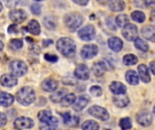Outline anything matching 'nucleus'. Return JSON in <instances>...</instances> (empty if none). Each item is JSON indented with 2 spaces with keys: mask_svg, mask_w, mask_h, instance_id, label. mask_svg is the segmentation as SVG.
Wrapping results in <instances>:
<instances>
[{
  "mask_svg": "<svg viewBox=\"0 0 155 130\" xmlns=\"http://www.w3.org/2000/svg\"><path fill=\"white\" fill-rule=\"evenodd\" d=\"M56 48L64 56L67 58L74 57L76 52V46L74 42L68 37H63L59 39L56 43Z\"/></svg>",
  "mask_w": 155,
  "mask_h": 130,
  "instance_id": "obj_1",
  "label": "nucleus"
},
{
  "mask_svg": "<svg viewBox=\"0 0 155 130\" xmlns=\"http://www.w3.org/2000/svg\"><path fill=\"white\" fill-rule=\"evenodd\" d=\"M38 119L42 126H40L41 130H55L58 126L57 118L54 117L49 110H42L38 113Z\"/></svg>",
  "mask_w": 155,
  "mask_h": 130,
  "instance_id": "obj_2",
  "label": "nucleus"
},
{
  "mask_svg": "<svg viewBox=\"0 0 155 130\" xmlns=\"http://www.w3.org/2000/svg\"><path fill=\"white\" fill-rule=\"evenodd\" d=\"M17 101L23 106H28L35 100V92L31 87H23L16 93Z\"/></svg>",
  "mask_w": 155,
  "mask_h": 130,
  "instance_id": "obj_3",
  "label": "nucleus"
},
{
  "mask_svg": "<svg viewBox=\"0 0 155 130\" xmlns=\"http://www.w3.org/2000/svg\"><path fill=\"white\" fill-rule=\"evenodd\" d=\"M83 22H84V17L78 13H70L65 14L64 16L65 25L68 27L70 31H74L78 27H80Z\"/></svg>",
  "mask_w": 155,
  "mask_h": 130,
  "instance_id": "obj_4",
  "label": "nucleus"
},
{
  "mask_svg": "<svg viewBox=\"0 0 155 130\" xmlns=\"http://www.w3.org/2000/svg\"><path fill=\"white\" fill-rule=\"evenodd\" d=\"M10 71L12 72V75L16 76V77H21L24 76L27 72V66L26 64L19 60L13 61L10 63Z\"/></svg>",
  "mask_w": 155,
  "mask_h": 130,
  "instance_id": "obj_5",
  "label": "nucleus"
},
{
  "mask_svg": "<svg viewBox=\"0 0 155 130\" xmlns=\"http://www.w3.org/2000/svg\"><path fill=\"white\" fill-rule=\"evenodd\" d=\"M88 113L91 116H93V117H94V118H96V119H98L100 120H103V121H105V120H107L109 119L108 111L104 108L100 107V106L95 105V106L91 107L89 109V110H88Z\"/></svg>",
  "mask_w": 155,
  "mask_h": 130,
  "instance_id": "obj_6",
  "label": "nucleus"
},
{
  "mask_svg": "<svg viewBox=\"0 0 155 130\" xmlns=\"http://www.w3.org/2000/svg\"><path fill=\"white\" fill-rule=\"evenodd\" d=\"M78 36L84 41H92L95 38V29L94 25L88 24L78 32Z\"/></svg>",
  "mask_w": 155,
  "mask_h": 130,
  "instance_id": "obj_7",
  "label": "nucleus"
},
{
  "mask_svg": "<svg viewBox=\"0 0 155 130\" xmlns=\"http://www.w3.org/2000/svg\"><path fill=\"white\" fill-rule=\"evenodd\" d=\"M122 33L127 41H134L138 36V28L133 24H127L125 26H124Z\"/></svg>",
  "mask_w": 155,
  "mask_h": 130,
  "instance_id": "obj_8",
  "label": "nucleus"
},
{
  "mask_svg": "<svg viewBox=\"0 0 155 130\" xmlns=\"http://www.w3.org/2000/svg\"><path fill=\"white\" fill-rule=\"evenodd\" d=\"M14 127L16 130H24L32 128L34 127V121L26 117L17 118L14 122Z\"/></svg>",
  "mask_w": 155,
  "mask_h": 130,
  "instance_id": "obj_9",
  "label": "nucleus"
},
{
  "mask_svg": "<svg viewBox=\"0 0 155 130\" xmlns=\"http://www.w3.org/2000/svg\"><path fill=\"white\" fill-rule=\"evenodd\" d=\"M97 53H98V47L95 44L84 45L81 51V56L86 60L94 58V56L97 55Z\"/></svg>",
  "mask_w": 155,
  "mask_h": 130,
  "instance_id": "obj_10",
  "label": "nucleus"
},
{
  "mask_svg": "<svg viewBox=\"0 0 155 130\" xmlns=\"http://www.w3.org/2000/svg\"><path fill=\"white\" fill-rule=\"evenodd\" d=\"M137 122L143 127H149L153 123V116L147 110H142L136 117Z\"/></svg>",
  "mask_w": 155,
  "mask_h": 130,
  "instance_id": "obj_11",
  "label": "nucleus"
},
{
  "mask_svg": "<svg viewBox=\"0 0 155 130\" xmlns=\"http://www.w3.org/2000/svg\"><path fill=\"white\" fill-rule=\"evenodd\" d=\"M74 76L82 81H86L90 77V71L88 67L84 64H80L75 68L74 71Z\"/></svg>",
  "mask_w": 155,
  "mask_h": 130,
  "instance_id": "obj_12",
  "label": "nucleus"
},
{
  "mask_svg": "<svg viewBox=\"0 0 155 130\" xmlns=\"http://www.w3.org/2000/svg\"><path fill=\"white\" fill-rule=\"evenodd\" d=\"M26 13L22 9H15L9 13V18L15 23H22L26 19Z\"/></svg>",
  "mask_w": 155,
  "mask_h": 130,
  "instance_id": "obj_13",
  "label": "nucleus"
},
{
  "mask_svg": "<svg viewBox=\"0 0 155 130\" xmlns=\"http://www.w3.org/2000/svg\"><path fill=\"white\" fill-rule=\"evenodd\" d=\"M0 83L4 87L12 88L17 84V79L12 74H4L0 78Z\"/></svg>",
  "mask_w": 155,
  "mask_h": 130,
  "instance_id": "obj_14",
  "label": "nucleus"
},
{
  "mask_svg": "<svg viewBox=\"0 0 155 130\" xmlns=\"http://www.w3.org/2000/svg\"><path fill=\"white\" fill-rule=\"evenodd\" d=\"M108 46H109V48L112 51H114L115 52H120L123 49L124 43H123V41L120 38L114 36V37L109 38V40H108Z\"/></svg>",
  "mask_w": 155,
  "mask_h": 130,
  "instance_id": "obj_15",
  "label": "nucleus"
},
{
  "mask_svg": "<svg viewBox=\"0 0 155 130\" xmlns=\"http://www.w3.org/2000/svg\"><path fill=\"white\" fill-rule=\"evenodd\" d=\"M110 90H111V91L114 94L119 95V96L124 95L126 93V90H127L125 85L123 84L122 82H119V81H114V82H112L111 85H110Z\"/></svg>",
  "mask_w": 155,
  "mask_h": 130,
  "instance_id": "obj_16",
  "label": "nucleus"
},
{
  "mask_svg": "<svg viewBox=\"0 0 155 130\" xmlns=\"http://www.w3.org/2000/svg\"><path fill=\"white\" fill-rule=\"evenodd\" d=\"M89 101H90V100H89V98L87 96H81V97H79L74 102V106H73L74 110H75V111L83 110L88 105Z\"/></svg>",
  "mask_w": 155,
  "mask_h": 130,
  "instance_id": "obj_17",
  "label": "nucleus"
},
{
  "mask_svg": "<svg viewBox=\"0 0 155 130\" xmlns=\"http://www.w3.org/2000/svg\"><path fill=\"white\" fill-rule=\"evenodd\" d=\"M42 89L45 91H48V92H53L54 91L57 87H58V83L55 80H53V79H47V80H45L42 84Z\"/></svg>",
  "mask_w": 155,
  "mask_h": 130,
  "instance_id": "obj_18",
  "label": "nucleus"
},
{
  "mask_svg": "<svg viewBox=\"0 0 155 130\" xmlns=\"http://www.w3.org/2000/svg\"><path fill=\"white\" fill-rule=\"evenodd\" d=\"M14 103V97L7 92H0V105L2 107H9Z\"/></svg>",
  "mask_w": 155,
  "mask_h": 130,
  "instance_id": "obj_19",
  "label": "nucleus"
},
{
  "mask_svg": "<svg viewBox=\"0 0 155 130\" xmlns=\"http://www.w3.org/2000/svg\"><path fill=\"white\" fill-rule=\"evenodd\" d=\"M138 71H139V75H140V78L141 80L147 83V82H150L151 81V76L149 74V70L147 68V66L145 64H141L139 65L138 67Z\"/></svg>",
  "mask_w": 155,
  "mask_h": 130,
  "instance_id": "obj_20",
  "label": "nucleus"
},
{
  "mask_svg": "<svg viewBox=\"0 0 155 130\" xmlns=\"http://www.w3.org/2000/svg\"><path fill=\"white\" fill-rule=\"evenodd\" d=\"M63 119H64V123L65 125H68L70 127H77L78 123H79V119L77 117H72L70 113L65 112L63 115Z\"/></svg>",
  "mask_w": 155,
  "mask_h": 130,
  "instance_id": "obj_21",
  "label": "nucleus"
},
{
  "mask_svg": "<svg viewBox=\"0 0 155 130\" xmlns=\"http://www.w3.org/2000/svg\"><path fill=\"white\" fill-rule=\"evenodd\" d=\"M106 70H107L106 65H105V63L103 62H96V63H94V66H93V72H94V74L95 76H97V77L103 76V75L105 73Z\"/></svg>",
  "mask_w": 155,
  "mask_h": 130,
  "instance_id": "obj_22",
  "label": "nucleus"
},
{
  "mask_svg": "<svg viewBox=\"0 0 155 130\" xmlns=\"http://www.w3.org/2000/svg\"><path fill=\"white\" fill-rule=\"evenodd\" d=\"M142 34L143 36L151 41V42H154L155 41V33H154V27L152 26V25H148V26H145L142 29Z\"/></svg>",
  "mask_w": 155,
  "mask_h": 130,
  "instance_id": "obj_23",
  "label": "nucleus"
},
{
  "mask_svg": "<svg viewBox=\"0 0 155 130\" xmlns=\"http://www.w3.org/2000/svg\"><path fill=\"white\" fill-rule=\"evenodd\" d=\"M109 7L114 12H121L125 8V3L123 0H110Z\"/></svg>",
  "mask_w": 155,
  "mask_h": 130,
  "instance_id": "obj_24",
  "label": "nucleus"
},
{
  "mask_svg": "<svg viewBox=\"0 0 155 130\" xmlns=\"http://www.w3.org/2000/svg\"><path fill=\"white\" fill-rule=\"evenodd\" d=\"M27 31L34 35H38L41 33L39 23L36 20H31L27 24Z\"/></svg>",
  "mask_w": 155,
  "mask_h": 130,
  "instance_id": "obj_25",
  "label": "nucleus"
},
{
  "mask_svg": "<svg viewBox=\"0 0 155 130\" xmlns=\"http://www.w3.org/2000/svg\"><path fill=\"white\" fill-rule=\"evenodd\" d=\"M125 79L127 82L131 85H137L140 81L138 74L134 71H128L125 74Z\"/></svg>",
  "mask_w": 155,
  "mask_h": 130,
  "instance_id": "obj_26",
  "label": "nucleus"
},
{
  "mask_svg": "<svg viewBox=\"0 0 155 130\" xmlns=\"http://www.w3.org/2000/svg\"><path fill=\"white\" fill-rule=\"evenodd\" d=\"M44 24L47 29L54 30L57 25V19L55 16H52V15L46 16L44 19Z\"/></svg>",
  "mask_w": 155,
  "mask_h": 130,
  "instance_id": "obj_27",
  "label": "nucleus"
},
{
  "mask_svg": "<svg viewBox=\"0 0 155 130\" xmlns=\"http://www.w3.org/2000/svg\"><path fill=\"white\" fill-rule=\"evenodd\" d=\"M76 98H75V95L74 93H70V94H66L62 100H61V106L64 107V108H66V107H69L71 106L72 104H74V102L75 101Z\"/></svg>",
  "mask_w": 155,
  "mask_h": 130,
  "instance_id": "obj_28",
  "label": "nucleus"
},
{
  "mask_svg": "<svg viewBox=\"0 0 155 130\" xmlns=\"http://www.w3.org/2000/svg\"><path fill=\"white\" fill-rule=\"evenodd\" d=\"M114 103L119 108H124L129 104V98L124 95L122 97H114Z\"/></svg>",
  "mask_w": 155,
  "mask_h": 130,
  "instance_id": "obj_29",
  "label": "nucleus"
},
{
  "mask_svg": "<svg viewBox=\"0 0 155 130\" xmlns=\"http://www.w3.org/2000/svg\"><path fill=\"white\" fill-rule=\"evenodd\" d=\"M83 130H99V124L94 120H86L82 125Z\"/></svg>",
  "mask_w": 155,
  "mask_h": 130,
  "instance_id": "obj_30",
  "label": "nucleus"
},
{
  "mask_svg": "<svg viewBox=\"0 0 155 130\" xmlns=\"http://www.w3.org/2000/svg\"><path fill=\"white\" fill-rule=\"evenodd\" d=\"M123 62L126 66H132L138 62V58L134 54H127L124 57Z\"/></svg>",
  "mask_w": 155,
  "mask_h": 130,
  "instance_id": "obj_31",
  "label": "nucleus"
},
{
  "mask_svg": "<svg viewBox=\"0 0 155 130\" xmlns=\"http://www.w3.org/2000/svg\"><path fill=\"white\" fill-rule=\"evenodd\" d=\"M135 42H134V45H135V47L137 48V49H139V50H141L142 52H148V50H149V45L143 40V39H141V38H136L135 40H134Z\"/></svg>",
  "mask_w": 155,
  "mask_h": 130,
  "instance_id": "obj_32",
  "label": "nucleus"
},
{
  "mask_svg": "<svg viewBox=\"0 0 155 130\" xmlns=\"http://www.w3.org/2000/svg\"><path fill=\"white\" fill-rule=\"evenodd\" d=\"M66 92H67V90H64V89H63V90H61L55 92L54 94L51 95V96H50V99H51V100H52L53 102H55V103H56V102H60L61 100L65 96V93H66Z\"/></svg>",
  "mask_w": 155,
  "mask_h": 130,
  "instance_id": "obj_33",
  "label": "nucleus"
},
{
  "mask_svg": "<svg viewBox=\"0 0 155 130\" xmlns=\"http://www.w3.org/2000/svg\"><path fill=\"white\" fill-rule=\"evenodd\" d=\"M115 22H116V24L119 26V27H124L125 26L128 22H129V17L126 15V14H119L116 16V19H115Z\"/></svg>",
  "mask_w": 155,
  "mask_h": 130,
  "instance_id": "obj_34",
  "label": "nucleus"
},
{
  "mask_svg": "<svg viewBox=\"0 0 155 130\" xmlns=\"http://www.w3.org/2000/svg\"><path fill=\"white\" fill-rule=\"evenodd\" d=\"M132 18L137 23H143L145 21V14L141 11H134L132 13Z\"/></svg>",
  "mask_w": 155,
  "mask_h": 130,
  "instance_id": "obj_35",
  "label": "nucleus"
},
{
  "mask_svg": "<svg viewBox=\"0 0 155 130\" xmlns=\"http://www.w3.org/2000/svg\"><path fill=\"white\" fill-rule=\"evenodd\" d=\"M120 127L122 130H129L133 128L132 119L130 118H124L120 121Z\"/></svg>",
  "mask_w": 155,
  "mask_h": 130,
  "instance_id": "obj_36",
  "label": "nucleus"
},
{
  "mask_svg": "<svg viewBox=\"0 0 155 130\" xmlns=\"http://www.w3.org/2000/svg\"><path fill=\"white\" fill-rule=\"evenodd\" d=\"M9 46L12 50L14 51H16V50H19L20 48H22L23 46V41L21 39H13L10 41V43H9Z\"/></svg>",
  "mask_w": 155,
  "mask_h": 130,
  "instance_id": "obj_37",
  "label": "nucleus"
},
{
  "mask_svg": "<svg viewBox=\"0 0 155 130\" xmlns=\"http://www.w3.org/2000/svg\"><path fill=\"white\" fill-rule=\"evenodd\" d=\"M89 91H90V93L92 95L96 96V97H100L103 94V90L99 86H93V87H91Z\"/></svg>",
  "mask_w": 155,
  "mask_h": 130,
  "instance_id": "obj_38",
  "label": "nucleus"
},
{
  "mask_svg": "<svg viewBox=\"0 0 155 130\" xmlns=\"http://www.w3.org/2000/svg\"><path fill=\"white\" fill-rule=\"evenodd\" d=\"M31 12L35 14V15H39L41 14V6L39 5H33L31 6Z\"/></svg>",
  "mask_w": 155,
  "mask_h": 130,
  "instance_id": "obj_39",
  "label": "nucleus"
},
{
  "mask_svg": "<svg viewBox=\"0 0 155 130\" xmlns=\"http://www.w3.org/2000/svg\"><path fill=\"white\" fill-rule=\"evenodd\" d=\"M45 60H46V61H48V62H55L58 60V57H57L56 55H54V54H49V53L45 54Z\"/></svg>",
  "mask_w": 155,
  "mask_h": 130,
  "instance_id": "obj_40",
  "label": "nucleus"
},
{
  "mask_svg": "<svg viewBox=\"0 0 155 130\" xmlns=\"http://www.w3.org/2000/svg\"><path fill=\"white\" fill-rule=\"evenodd\" d=\"M6 121H7L6 116L4 113H1L0 112V128L4 127L6 124Z\"/></svg>",
  "mask_w": 155,
  "mask_h": 130,
  "instance_id": "obj_41",
  "label": "nucleus"
},
{
  "mask_svg": "<svg viewBox=\"0 0 155 130\" xmlns=\"http://www.w3.org/2000/svg\"><path fill=\"white\" fill-rule=\"evenodd\" d=\"M18 0H5V4L7 6L9 7H13V6H15L17 4H18Z\"/></svg>",
  "mask_w": 155,
  "mask_h": 130,
  "instance_id": "obj_42",
  "label": "nucleus"
},
{
  "mask_svg": "<svg viewBox=\"0 0 155 130\" xmlns=\"http://www.w3.org/2000/svg\"><path fill=\"white\" fill-rule=\"evenodd\" d=\"M73 1L79 5H86L90 0H73Z\"/></svg>",
  "mask_w": 155,
  "mask_h": 130,
  "instance_id": "obj_43",
  "label": "nucleus"
},
{
  "mask_svg": "<svg viewBox=\"0 0 155 130\" xmlns=\"http://www.w3.org/2000/svg\"><path fill=\"white\" fill-rule=\"evenodd\" d=\"M16 29H17L16 24H12V25H10L9 28H8V33H16V32H17Z\"/></svg>",
  "mask_w": 155,
  "mask_h": 130,
  "instance_id": "obj_44",
  "label": "nucleus"
},
{
  "mask_svg": "<svg viewBox=\"0 0 155 130\" xmlns=\"http://www.w3.org/2000/svg\"><path fill=\"white\" fill-rule=\"evenodd\" d=\"M154 2H155V0H144V4H145V5H148V6H153Z\"/></svg>",
  "mask_w": 155,
  "mask_h": 130,
  "instance_id": "obj_45",
  "label": "nucleus"
},
{
  "mask_svg": "<svg viewBox=\"0 0 155 130\" xmlns=\"http://www.w3.org/2000/svg\"><path fill=\"white\" fill-rule=\"evenodd\" d=\"M154 64H155L154 62H152L150 63V68H151V71H152V73H153V74H155Z\"/></svg>",
  "mask_w": 155,
  "mask_h": 130,
  "instance_id": "obj_46",
  "label": "nucleus"
},
{
  "mask_svg": "<svg viewBox=\"0 0 155 130\" xmlns=\"http://www.w3.org/2000/svg\"><path fill=\"white\" fill-rule=\"evenodd\" d=\"M44 46H48L49 44L53 43V41L52 40H47V41H44Z\"/></svg>",
  "mask_w": 155,
  "mask_h": 130,
  "instance_id": "obj_47",
  "label": "nucleus"
},
{
  "mask_svg": "<svg viewBox=\"0 0 155 130\" xmlns=\"http://www.w3.org/2000/svg\"><path fill=\"white\" fill-rule=\"evenodd\" d=\"M100 4H103V5H104V4H106V3H109L110 2V0H97Z\"/></svg>",
  "mask_w": 155,
  "mask_h": 130,
  "instance_id": "obj_48",
  "label": "nucleus"
},
{
  "mask_svg": "<svg viewBox=\"0 0 155 130\" xmlns=\"http://www.w3.org/2000/svg\"><path fill=\"white\" fill-rule=\"evenodd\" d=\"M3 48H4V43H3V42L0 40V52L3 50Z\"/></svg>",
  "mask_w": 155,
  "mask_h": 130,
  "instance_id": "obj_49",
  "label": "nucleus"
},
{
  "mask_svg": "<svg viewBox=\"0 0 155 130\" xmlns=\"http://www.w3.org/2000/svg\"><path fill=\"white\" fill-rule=\"evenodd\" d=\"M3 10V5H2V3L0 2V12Z\"/></svg>",
  "mask_w": 155,
  "mask_h": 130,
  "instance_id": "obj_50",
  "label": "nucleus"
},
{
  "mask_svg": "<svg viewBox=\"0 0 155 130\" xmlns=\"http://www.w3.org/2000/svg\"><path fill=\"white\" fill-rule=\"evenodd\" d=\"M35 1H37V2H40V1H43V0H35Z\"/></svg>",
  "mask_w": 155,
  "mask_h": 130,
  "instance_id": "obj_51",
  "label": "nucleus"
}]
</instances>
